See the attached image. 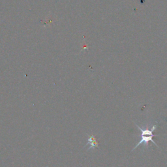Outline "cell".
<instances>
[{"mask_svg": "<svg viewBox=\"0 0 167 167\" xmlns=\"http://www.w3.org/2000/svg\"><path fill=\"white\" fill-rule=\"evenodd\" d=\"M88 144H90L91 146L90 148H95L98 147V142L97 141L96 138L94 135H91L90 138L88 139Z\"/></svg>", "mask_w": 167, "mask_h": 167, "instance_id": "7a4b0ae2", "label": "cell"}, {"mask_svg": "<svg viewBox=\"0 0 167 167\" xmlns=\"http://www.w3.org/2000/svg\"><path fill=\"white\" fill-rule=\"evenodd\" d=\"M140 137H141V140H140V142H138V144L133 148V151L134 150L136 149V148L138 147L142 143H144L145 145L148 146V144H149V142H150V141L152 142L155 145H156L157 146H158L157 144V143H156V142H155L153 140V138L154 137V136H140Z\"/></svg>", "mask_w": 167, "mask_h": 167, "instance_id": "6da1fadb", "label": "cell"}]
</instances>
